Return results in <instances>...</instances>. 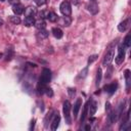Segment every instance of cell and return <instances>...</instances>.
I'll return each mask as SVG.
<instances>
[{"instance_id": "28", "label": "cell", "mask_w": 131, "mask_h": 131, "mask_svg": "<svg viewBox=\"0 0 131 131\" xmlns=\"http://www.w3.org/2000/svg\"><path fill=\"white\" fill-rule=\"evenodd\" d=\"M48 13H49V11H47V10H42L41 12H40V18H47V16H48Z\"/></svg>"}, {"instance_id": "32", "label": "cell", "mask_w": 131, "mask_h": 131, "mask_svg": "<svg viewBox=\"0 0 131 131\" xmlns=\"http://www.w3.org/2000/svg\"><path fill=\"white\" fill-rule=\"evenodd\" d=\"M8 2H9L11 5H14V4L19 3V0H8Z\"/></svg>"}, {"instance_id": "8", "label": "cell", "mask_w": 131, "mask_h": 131, "mask_svg": "<svg viewBox=\"0 0 131 131\" xmlns=\"http://www.w3.org/2000/svg\"><path fill=\"white\" fill-rule=\"evenodd\" d=\"M59 121H60V117L58 115V113H54V118L52 120V123H51V130H56L58 125H59Z\"/></svg>"}, {"instance_id": "25", "label": "cell", "mask_w": 131, "mask_h": 131, "mask_svg": "<svg viewBox=\"0 0 131 131\" xmlns=\"http://www.w3.org/2000/svg\"><path fill=\"white\" fill-rule=\"evenodd\" d=\"M10 21L12 24H14V25H18L20 23V18L18 16H11L10 17Z\"/></svg>"}, {"instance_id": "29", "label": "cell", "mask_w": 131, "mask_h": 131, "mask_svg": "<svg viewBox=\"0 0 131 131\" xmlns=\"http://www.w3.org/2000/svg\"><path fill=\"white\" fill-rule=\"evenodd\" d=\"M87 73H88V68H85V69H83V71L80 73V75H79V78H85L86 76H87Z\"/></svg>"}, {"instance_id": "9", "label": "cell", "mask_w": 131, "mask_h": 131, "mask_svg": "<svg viewBox=\"0 0 131 131\" xmlns=\"http://www.w3.org/2000/svg\"><path fill=\"white\" fill-rule=\"evenodd\" d=\"M24 10H25V7H24L20 3H17V4L12 5V11H13L16 15H19V14L24 13Z\"/></svg>"}, {"instance_id": "30", "label": "cell", "mask_w": 131, "mask_h": 131, "mask_svg": "<svg viewBox=\"0 0 131 131\" xmlns=\"http://www.w3.org/2000/svg\"><path fill=\"white\" fill-rule=\"evenodd\" d=\"M35 3L38 5V6H41V5H44L46 3V0H34Z\"/></svg>"}, {"instance_id": "23", "label": "cell", "mask_w": 131, "mask_h": 131, "mask_svg": "<svg viewBox=\"0 0 131 131\" xmlns=\"http://www.w3.org/2000/svg\"><path fill=\"white\" fill-rule=\"evenodd\" d=\"M88 104H89V102L88 103H86V105L84 106V110H83V114H82V116H81V123L82 122H84V120H85V118H86V115H87V110H88Z\"/></svg>"}, {"instance_id": "27", "label": "cell", "mask_w": 131, "mask_h": 131, "mask_svg": "<svg viewBox=\"0 0 131 131\" xmlns=\"http://www.w3.org/2000/svg\"><path fill=\"white\" fill-rule=\"evenodd\" d=\"M44 93H46L47 96H49V97H52V96H53V91H52V89L49 88V87H46V88H45V92H44Z\"/></svg>"}, {"instance_id": "2", "label": "cell", "mask_w": 131, "mask_h": 131, "mask_svg": "<svg viewBox=\"0 0 131 131\" xmlns=\"http://www.w3.org/2000/svg\"><path fill=\"white\" fill-rule=\"evenodd\" d=\"M50 80H51V72H50V70L43 69L42 74H41L40 79H39V83L43 84V85H46V84H48L50 82Z\"/></svg>"}, {"instance_id": "1", "label": "cell", "mask_w": 131, "mask_h": 131, "mask_svg": "<svg viewBox=\"0 0 131 131\" xmlns=\"http://www.w3.org/2000/svg\"><path fill=\"white\" fill-rule=\"evenodd\" d=\"M115 44H116V41H114L112 44H110L108 50L106 51V53H105V55H104V57L102 59V66L107 67L112 62V60L114 58V55H115V47H114Z\"/></svg>"}, {"instance_id": "7", "label": "cell", "mask_w": 131, "mask_h": 131, "mask_svg": "<svg viewBox=\"0 0 131 131\" xmlns=\"http://www.w3.org/2000/svg\"><path fill=\"white\" fill-rule=\"evenodd\" d=\"M117 88H118V83H117V82H115V83H112V84L105 85L103 89H104L108 94H113V93H115V91L117 90Z\"/></svg>"}, {"instance_id": "12", "label": "cell", "mask_w": 131, "mask_h": 131, "mask_svg": "<svg viewBox=\"0 0 131 131\" xmlns=\"http://www.w3.org/2000/svg\"><path fill=\"white\" fill-rule=\"evenodd\" d=\"M57 20H58L59 24H60L61 26H63V27H68V26H70V25H71V21H72V19H71L70 16H63L62 18L57 19Z\"/></svg>"}, {"instance_id": "11", "label": "cell", "mask_w": 131, "mask_h": 131, "mask_svg": "<svg viewBox=\"0 0 131 131\" xmlns=\"http://www.w3.org/2000/svg\"><path fill=\"white\" fill-rule=\"evenodd\" d=\"M87 8H88V10H89L92 14H96V13L98 12V6H97V4H96L95 2L89 3V4L87 5Z\"/></svg>"}, {"instance_id": "4", "label": "cell", "mask_w": 131, "mask_h": 131, "mask_svg": "<svg viewBox=\"0 0 131 131\" xmlns=\"http://www.w3.org/2000/svg\"><path fill=\"white\" fill-rule=\"evenodd\" d=\"M59 9H60V12H61L64 16H70L71 13H72L71 4H70V2H68V1H62V2L60 3Z\"/></svg>"}, {"instance_id": "5", "label": "cell", "mask_w": 131, "mask_h": 131, "mask_svg": "<svg viewBox=\"0 0 131 131\" xmlns=\"http://www.w3.org/2000/svg\"><path fill=\"white\" fill-rule=\"evenodd\" d=\"M124 58H125V49H124L123 45H121V46L119 47V49H118V55H117V57H116V62H117V64L122 63L123 60H124Z\"/></svg>"}, {"instance_id": "34", "label": "cell", "mask_w": 131, "mask_h": 131, "mask_svg": "<svg viewBox=\"0 0 131 131\" xmlns=\"http://www.w3.org/2000/svg\"><path fill=\"white\" fill-rule=\"evenodd\" d=\"M2 25H3V19H2L1 17H0V27H1Z\"/></svg>"}, {"instance_id": "15", "label": "cell", "mask_w": 131, "mask_h": 131, "mask_svg": "<svg viewBox=\"0 0 131 131\" xmlns=\"http://www.w3.org/2000/svg\"><path fill=\"white\" fill-rule=\"evenodd\" d=\"M24 24L25 26L27 27H31L35 24V19H34V16H26L25 20H24Z\"/></svg>"}, {"instance_id": "16", "label": "cell", "mask_w": 131, "mask_h": 131, "mask_svg": "<svg viewBox=\"0 0 131 131\" xmlns=\"http://www.w3.org/2000/svg\"><path fill=\"white\" fill-rule=\"evenodd\" d=\"M52 34H53V36L55 37V38H57V39H60L61 37H62V31L59 29V28H53L52 29Z\"/></svg>"}, {"instance_id": "36", "label": "cell", "mask_w": 131, "mask_h": 131, "mask_svg": "<svg viewBox=\"0 0 131 131\" xmlns=\"http://www.w3.org/2000/svg\"><path fill=\"white\" fill-rule=\"evenodd\" d=\"M2 57H3V54H2V53H0V59H1Z\"/></svg>"}, {"instance_id": "20", "label": "cell", "mask_w": 131, "mask_h": 131, "mask_svg": "<svg viewBox=\"0 0 131 131\" xmlns=\"http://www.w3.org/2000/svg\"><path fill=\"white\" fill-rule=\"evenodd\" d=\"M49 35V33L45 30V29H42V30H39V33H38V36L41 38V39H44V38H47Z\"/></svg>"}, {"instance_id": "33", "label": "cell", "mask_w": 131, "mask_h": 131, "mask_svg": "<svg viewBox=\"0 0 131 131\" xmlns=\"http://www.w3.org/2000/svg\"><path fill=\"white\" fill-rule=\"evenodd\" d=\"M34 126H35V120H32V121H31V126H30V130H33V129H34Z\"/></svg>"}, {"instance_id": "14", "label": "cell", "mask_w": 131, "mask_h": 131, "mask_svg": "<svg viewBox=\"0 0 131 131\" xmlns=\"http://www.w3.org/2000/svg\"><path fill=\"white\" fill-rule=\"evenodd\" d=\"M34 26H35V27H36L38 30H42V29H45L46 24H45V21H44L42 18H39L38 20H35Z\"/></svg>"}, {"instance_id": "31", "label": "cell", "mask_w": 131, "mask_h": 131, "mask_svg": "<svg viewBox=\"0 0 131 131\" xmlns=\"http://www.w3.org/2000/svg\"><path fill=\"white\" fill-rule=\"evenodd\" d=\"M68 92H69V94H70V96L72 97V96H74L75 95V93H76V89L74 88H69V90H68Z\"/></svg>"}, {"instance_id": "19", "label": "cell", "mask_w": 131, "mask_h": 131, "mask_svg": "<svg viewBox=\"0 0 131 131\" xmlns=\"http://www.w3.org/2000/svg\"><path fill=\"white\" fill-rule=\"evenodd\" d=\"M123 45L124 47H130L131 46V36L130 35H127L123 41Z\"/></svg>"}, {"instance_id": "35", "label": "cell", "mask_w": 131, "mask_h": 131, "mask_svg": "<svg viewBox=\"0 0 131 131\" xmlns=\"http://www.w3.org/2000/svg\"><path fill=\"white\" fill-rule=\"evenodd\" d=\"M85 129H86V130H89V129H90V126H89V125H87V126L85 127Z\"/></svg>"}, {"instance_id": "21", "label": "cell", "mask_w": 131, "mask_h": 131, "mask_svg": "<svg viewBox=\"0 0 131 131\" xmlns=\"http://www.w3.org/2000/svg\"><path fill=\"white\" fill-rule=\"evenodd\" d=\"M12 56H13V50L12 49H6V52H5V59L6 60H10L11 58H12Z\"/></svg>"}, {"instance_id": "17", "label": "cell", "mask_w": 131, "mask_h": 131, "mask_svg": "<svg viewBox=\"0 0 131 131\" xmlns=\"http://www.w3.org/2000/svg\"><path fill=\"white\" fill-rule=\"evenodd\" d=\"M128 23H129V20H124V21L120 23L119 26H118V30H119L120 32H124V31L126 30L127 26H128Z\"/></svg>"}, {"instance_id": "3", "label": "cell", "mask_w": 131, "mask_h": 131, "mask_svg": "<svg viewBox=\"0 0 131 131\" xmlns=\"http://www.w3.org/2000/svg\"><path fill=\"white\" fill-rule=\"evenodd\" d=\"M62 111H63V116H64V119H66V123L67 124H71V115H70V112H71V103L69 100L64 101L63 102V107H62Z\"/></svg>"}, {"instance_id": "26", "label": "cell", "mask_w": 131, "mask_h": 131, "mask_svg": "<svg viewBox=\"0 0 131 131\" xmlns=\"http://www.w3.org/2000/svg\"><path fill=\"white\" fill-rule=\"evenodd\" d=\"M97 57H98V55H97V54H93V55L89 56V58H88V64H90V63H92L94 60H96V59H97Z\"/></svg>"}, {"instance_id": "22", "label": "cell", "mask_w": 131, "mask_h": 131, "mask_svg": "<svg viewBox=\"0 0 131 131\" xmlns=\"http://www.w3.org/2000/svg\"><path fill=\"white\" fill-rule=\"evenodd\" d=\"M101 76H102L101 69H98V71H97V75H96V80H95V84H96V86H98V85L100 84V81H101Z\"/></svg>"}, {"instance_id": "37", "label": "cell", "mask_w": 131, "mask_h": 131, "mask_svg": "<svg viewBox=\"0 0 131 131\" xmlns=\"http://www.w3.org/2000/svg\"><path fill=\"white\" fill-rule=\"evenodd\" d=\"M0 1H5V0H0Z\"/></svg>"}, {"instance_id": "18", "label": "cell", "mask_w": 131, "mask_h": 131, "mask_svg": "<svg viewBox=\"0 0 131 131\" xmlns=\"http://www.w3.org/2000/svg\"><path fill=\"white\" fill-rule=\"evenodd\" d=\"M47 18H48L50 21L54 23V21H57V19H58V16H57V14H56V13H54V12H49V13H48V16H47Z\"/></svg>"}, {"instance_id": "10", "label": "cell", "mask_w": 131, "mask_h": 131, "mask_svg": "<svg viewBox=\"0 0 131 131\" xmlns=\"http://www.w3.org/2000/svg\"><path fill=\"white\" fill-rule=\"evenodd\" d=\"M24 12H25V15L26 16H35V14L37 13V9H36V7L29 6V7H27L24 10Z\"/></svg>"}, {"instance_id": "6", "label": "cell", "mask_w": 131, "mask_h": 131, "mask_svg": "<svg viewBox=\"0 0 131 131\" xmlns=\"http://www.w3.org/2000/svg\"><path fill=\"white\" fill-rule=\"evenodd\" d=\"M82 106V98H78L74 104V107H73V114H74V118H76L78 116V113L80 111Z\"/></svg>"}, {"instance_id": "24", "label": "cell", "mask_w": 131, "mask_h": 131, "mask_svg": "<svg viewBox=\"0 0 131 131\" xmlns=\"http://www.w3.org/2000/svg\"><path fill=\"white\" fill-rule=\"evenodd\" d=\"M125 78H126L127 89H128V88H129V85H130V71H129V70H126V71H125Z\"/></svg>"}, {"instance_id": "13", "label": "cell", "mask_w": 131, "mask_h": 131, "mask_svg": "<svg viewBox=\"0 0 131 131\" xmlns=\"http://www.w3.org/2000/svg\"><path fill=\"white\" fill-rule=\"evenodd\" d=\"M88 106H89V104H88ZM96 110H97V103H96V101H92L89 106V116L93 117V115L96 113Z\"/></svg>"}]
</instances>
